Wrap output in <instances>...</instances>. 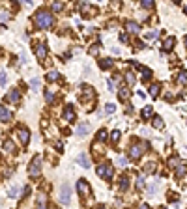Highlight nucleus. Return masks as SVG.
<instances>
[{"label": "nucleus", "mask_w": 187, "mask_h": 209, "mask_svg": "<svg viewBox=\"0 0 187 209\" xmlns=\"http://www.w3.org/2000/svg\"><path fill=\"white\" fill-rule=\"evenodd\" d=\"M88 129H90V127H88V123H80V125L77 127V131H75V132H77L79 136H84V135L88 132Z\"/></svg>", "instance_id": "15"}, {"label": "nucleus", "mask_w": 187, "mask_h": 209, "mask_svg": "<svg viewBox=\"0 0 187 209\" xmlns=\"http://www.w3.org/2000/svg\"><path fill=\"white\" fill-rule=\"evenodd\" d=\"M116 164H118V166H125V164H127L125 157H118V159H116Z\"/></svg>", "instance_id": "32"}, {"label": "nucleus", "mask_w": 187, "mask_h": 209, "mask_svg": "<svg viewBox=\"0 0 187 209\" xmlns=\"http://www.w3.org/2000/svg\"><path fill=\"white\" fill-rule=\"evenodd\" d=\"M34 23H36L38 28H50L54 23V17L50 11H45V9H39L36 13V17H34Z\"/></svg>", "instance_id": "1"}, {"label": "nucleus", "mask_w": 187, "mask_h": 209, "mask_svg": "<svg viewBox=\"0 0 187 209\" xmlns=\"http://www.w3.org/2000/svg\"><path fill=\"white\" fill-rule=\"evenodd\" d=\"M146 149H148V142L135 144V146H131V149H129V157H131V159H140Z\"/></svg>", "instance_id": "2"}, {"label": "nucleus", "mask_w": 187, "mask_h": 209, "mask_svg": "<svg viewBox=\"0 0 187 209\" xmlns=\"http://www.w3.org/2000/svg\"><path fill=\"white\" fill-rule=\"evenodd\" d=\"M90 52H92V54H97V52H99V45H94V47H92V50H90Z\"/></svg>", "instance_id": "41"}, {"label": "nucleus", "mask_w": 187, "mask_h": 209, "mask_svg": "<svg viewBox=\"0 0 187 209\" xmlns=\"http://www.w3.org/2000/svg\"><path fill=\"white\" fill-rule=\"evenodd\" d=\"M159 90H161V84H159V82L151 84V86H150V94H151V97H157V95H159Z\"/></svg>", "instance_id": "16"}, {"label": "nucleus", "mask_w": 187, "mask_h": 209, "mask_svg": "<svg viewBox=\"0 0 187 209\" xmlns=\"http://www.w3.org/2000/svg\"><path fill=\"white\" fill-rule=\"evenodd\" d=\"M17 136H19V140H21V144L23 146H26L28 144V140H30V132H28V129H24V127H19L17 131Z\"/></svg>", "instance_id": "6"}, {"label": "nucleus", "mask_w": 187, "mask_h": 209, "mask_svg": "<svg viewBox=\"0 0 187 209\" xmlns=\"http://www.w3.org/2000/svg\"><path fill=\"white\" fill-rule=\"evenodd\" d=\"M137 185H139L140 188H142V187H144V181H142V177H137Z\"/></svg>", "instance_id": "42"}, {"label": "nucleus", "mask_w": 187, "mask_h": 209, "mask_svg": "<svg viewBox=\"0 0 187 209\" xmlns=\"http://www.w3.org/2000/svg\"><path fill=\"white\" fill-rule=\"evenodd\" d=\"M38 209H47L45 207V194H38Z\"/></svg>", "instance_id": "20"}, {"label": "nucleus", "mask_w": 187, "mask_h": 209, "mask_svg": "<svg viewBox=\"0 0 187 209\" xmlns=\"http://www.w3.org/2000/svg\"><path fill=\"white\" fill-rule=\"evenodd\" d=\"M118 138H120V131H114L112 135H110V140H112V142H118Z\"/></svg>", "instance_id": "36"}, {"label": "nucleus", "mask_w": 187, "mask_h": 209, "mask_svg": "<svg viewBox=\"0 0 187 209\" xmlns=\"http://www.w3.org/2000/svg\"><path fill=\"white\" fill-rule=\"evenodd\" d=\"M69 185L68 183H64L62 187H60V192H58V202L62 203V205H68L69 202H71V198H69Z\"/></svg>", "instance_id": "4"}, {"label": "nucleus", "mask_w": 187, "mask_h": 209, "mask_svg": "<svg viewBox=\"0 0 187 209\" xmlns=\"http://www.w3.org/2000/svg\"><path fill=\"white\" fill-rule=\"evenodd\" d=\"M79 162L82 168H90V159H88V155L86 153H80V155H77V159H75Z\"/></svg>", "instance_id": "9"}, {"label": "nucleus", "mask_w": 187, "mask_h": 209, "mask_svg": "<svg viewBox=\"0 0 187 209\" xmlns=\"http://www.w3.org/2000/svg\"><path fill=\"white\" fill-rule=\"evenodd\" d=\"M120 99H129V90L127 88H120Z\"/></svg>", "instance_id": "22"}, {"label": "nucleus", "mask_w": 187, "mask_h": 209, "mask_svg": "<svg viewBox=\"0 0 187 209\" xmlns=\"http://www.w3.org/2000/svg\"><path fill=\"white\" fill-rule=\"evenodd\" d=\"M114 110H116V106H114V105H107V114H112Z\"/></svg>", "instance_id": "39"}, {"label": "nucleus", "mask_w": 187, "mask_h": 209, "mask_svg": "<svg viewBox=\"0 0 187 209\" xmlns=\"http://www.w3.org/2000/svg\"><path fill=\"white\" fill-rule=\"evenodd\" d=\"M97 176L99 177H105V179H110V177H112V164H109V162L99 164L97 166Z\"/></svg>", "instance_id": "5"}, {"label": "nucleus", "mask_w": 187, "mask_h": 209, "mask_svg": "<svg viewBox=\"0 0 187 209\" xmlns=\"http://www.w3.org/2000/svg\"><path fill=\"white\" fill-rule=\"evenodd\" d=\"M11 120V112L6 106H0V121H9Z\"/></svg>", "instance_id": "11"}, {"label": "nucleus", "mask_w": 187, "mask_h": 209, "mask_svg": "<svg viewBox=\"0 0 187 209\" xmlns=\"http://www.w3.org/2000/svg\"><path fill=\"white\" fill-rule=\"evenodd\" d=\"M120 41H122V43H125V41H127V35H125V34H122V35H120Z\"/></svg>", "instance_id": "44"}, {"label": "nucleus", "mask_w": 187, "mask_h": 209, "mask_svg": "<svg viewBox=\"0 0 187 209\" xmlns=\"http://www.w3.org/2000/svg\"><path fill=\"white\" fill-rule=\"evenodd\" d=\"M169 166L170 168H176V166H178V157H170V159H169Z\"/></svg>", "instance_id": "27"}, {"label": "nucleus", "mask_w": 187, "mask_h": 209, "mask_svg": "<svg viewBox=\"0 0 187 209\" xmlns=\"http://www.w3.org/2000/svg\"><path fill=\"white\" fill-rule=\"evenodd\" d=\"M28 174H30V177H38L39 174H41V157L39 155L34 157L32 164L28 166Z\"/></svg>", "instance_id": "3"}, {"label": "nucleus", "mask_w": 187, "mask_h": 209, "mask_svg": "<svg viewBox=\"0 0 187 209\" xmlns=\"http://www.w3.org/2000/svg\"><path fill=\"white\" fill-rule=\"evenodd\" d=\"M142 8L144 9H151L154 8V2H151V0H142Z\"/></svg>", "instance_id": "30"}, {"label": "nucleus", "mask_w": 187, "mask_h": 209, "mask_svg": "<svg viewBox=\"0 0 187 209\" xmlns=\"http://www.w3.org/2000/svg\"><path fill=\"white\" fill-rule=\"evenodd\" d=\"M97 209H105V207H97Z\"/></svg>", "instance_id": "47"}, {"label": "nucleus", "mask_w": 187, "mask_h": 209, "mask_svg": "<svg viewBox=\"0 0 187 209\" xmlns=\"http://www.w3.org/2000/svg\"><path fill=\"white\" fill-rule=\"evenodd\" d=\"M64 118L68 120V121H73V120H75V112H73V106H71V105L65 106V110H64Z\"/></svg>", "instance_id": "12"}, {"label": "nucleus", "mask_w": 187, "mask_h": 209, "mask_svg": "<svg viewBox=\"0 0 187 209\" xmlns=\"http://www.w3.org/2000/svg\"><path fill=\"white\" fill-rule=\"evenodd\" d=\"M21 99V94H19V90H11L8 94V101L9 103H17V101Z\"/></svg>", "instance_id": "13"}, {"label": "nucleus", "mask_w": 187, "mask_h": 209, "mask_svg": "<svg viewBox=\"0 0 187 209\" xmlns=\"http://www.w3.org/2000/svg\"><path fill=\"white\" fill-rule=\"evenodd\" d=\"M157 30H150V32H146V39H150V41H151V39H155V38H157Z\"/></svg>", "instance_id": "23"}, {"label": "nucleus", "mask_w": 187, "mask_h": 209, "mask_svg": "<svg viewBox=\"0 0 187 209\" xmlns=\"http://www.w3.org/2000/svg\"><path fill=\"white\" fill-rule=\"evenodd\" d=\"M125 28H127L129 34H139L140 32V26L135 21H127V23H125Z\"/></svg>", "instance_id": "10"}, {"label": "nucleus", "mask_w": 187, "mask_h": 209, "mask_svg": "<svg viewBox=\"0 0 187 209\" xmlns=\"http://www.w3.org/2000/svg\"><path fill=\"white\" fill-rule=\"evenodd\" d=\"M60 77V75L56 73V71H49V75H47V80H50V82H54V80H56Z\"/></svg>", "instance_id": "24"}, {"label": "nucleus", "mask_w": 187, "mask_h": 209, "mask_svg": "<svg viewBox=\"0 0 187 209\" xmlns=\"http://www.w3.org/2000/svg\"><path fill=\"white\" fill-rule=\"evenodd\" d=\"M99 65H101L103 69H110V67L114 65V62H112L110 58H105V60H101V62H99Z\"/></svg>", "instance_id": "19"}, {"label": "nucleus", "mask_w": 187, "mask_h": 209, "mask_svg": "<svg viewBox=\"0 0 187 209\" xmlns=\"http://www.w3.org/2000/svg\"><path fill=\"white\" fill-rule=\"evenodd\" d=\"M53 9H54V11H60V9H62V4H60V2H54V4H53Z\"/></svg>", "instance_id": "38"}, {"label": "nucleus", "mask_w": 187, "mask_h": 209, "mask_svg": "<svg viewBox=\"0 0 187 209\" xmlns=\"http://www.w3.org/2000/svg\"><path fill=\"white\" fill-rule=\"evenodd\" d=\"M150 116H151V106H146V108L142 110V118H144V120H148Z\"/></svg>", "instance_id": "28"}, {"label": "nucleus", "mask_w": 187, "mask_h": 209, "mask_svg": "<svg viewBox=\"0 0 187 209\" xmlns=\"http://www.w3.org/2000/svg\"><path fill=\"white\" fill-rule=\"evenodd\" d=\"M154 127H155V129H161V127H163V120H161L159 116L154 118Z\"/></svg>", "instance_id": "25"}, {"label": "nucleus", "mask_w": 187, "mask_h": 209, "mask_svg": "<svg viewBox=\"0 0 187 209\" xmlns=\"http://www.w3.org/2000/svg\"><path fill=\"white\" fill-rule=\"evenodd\" d=\"M178 82H180V84H187V73H185V71L178 73Z\"/></svg>", "instance_id": "21"}, {"label": "nucleus", "mask_w": 187, "mask_h": 209, "mask_svg": "<svg viewBox=\"0 0 187 209\" xmlns=\"http://www.w3.org/2000/svg\"><path fill=\"white\" fill-rule=\"evenodd\" d=\"M0 19H2V21H8L9 15H8V13H0Z\"/></svg>", "instance_id": "43"}, {"label": "nucleus", "mask_w": 187, "mask_h": 209, "mask_svg": "<svg viewBox=\"0 0 187 209\" xmlns=\"http://www.w3.org/2000/svg\"><path fill=\"white\" fill-rule=\"evenodd\" d=\"M4 149H6V151H11V149H13V142H11V140H6V142H4Z\"/></svg>", "instance_id": "31"}, {"label": "nucleus", "mask_w": 187, "mask_h": 209, "mask_svg": "<svg viewBox=\"0 0 187 209\" xmlns=\"http://www.w3.org/2000/svg\"><path fill=\"white\" fill-rule=\"evenodd\" d=\"M45 99H47V103H53V99H54L53 91H45Z\"/></svg>", "instance_id": "34"}, {"label": "nucleus", "mask_w": 187, "mask_h": 209, "mask_svg": "<svg viewBox=\"0 0 187 209\" xmlns=\"http://www.w3.org/2000/svg\"><path fill=\"white\" fill-rule=\"evenodd\" d=\"M32 88H34V90H38V88H39V80H38V79H34V80H32Z\"/></svg>", "instance_id": "40"}, {"label": "nucleus", "mask_w": 187, "mask_h": 209, "mask_svg": "<svg viewBox=\"0 0 187 209\" xmlns=\"http://www.w3.org/2000/svg\"><path fill=\"white\" fill-rule=\"evenodd\" d=\"M144 170H146V172H150V174H151V172H155V164H154V162H148Z\"/></svg>", "instance_id": "33"}, {"label": "nucleus", "mask_w": 187, "mask_h": 209, "mask_svg": "<svg viewBox=\"0 0 187 209\" xmlns=\"http://www.w3.org/2000/svg\"><path fill=\"white\" fill-rule=\"evenodd\" d=\"M125 80H127V84L133 86V84H135V75L131 73V71H129V73H125Z\"/></svg>", "instance_id": "26"}, {"label": "nucleus", "mask_w": 187, "mask_h": 209, "mask_svg": "<svg viewBox=\"0 0 187 209\" xmlns=\"http://www.w3.org/2000/svg\"><path fill=\"white\" fill-rule=\"evenodd\" d=\"M187 174V166L185 164H178V166H176V176H178V177H183Z\"/></svg>", "instance_id": "17"}, {"label": "nucleus", "mask_w": 187, "mask_h": 209, "mask_svg": "<svg viewBox=\"0 0 187 209\" xmlns=\"http://www.w3.org/2000/svg\"><path fill=\"white\" fill-rule=\"evenodd\" d=\"M36 56H38V60H45V56H47V47H45L43 43L36 45Z\"/></svg>", "instance_id": "8"}, {"label": "nucleus", "mask_w": 187, "mask_h": 209, "mask_svg": "<svg viewBox=\"0 0 187 209\" xmlns=\"http://www.w3.org/2000/svg\"><path fill=\"white\" fill-rule=\"evenodd\" d=\"M185 45H187V35H185Z\"/></svg>", "instance_id": "46"}, {"label": "nucleus", "mask_w": 187, "mask_h": 209, "mask_svg": "<svg viewBox=\"0 0 187 209\" xmlns=\"http://www.w3.org/2000/svg\"><path fill=\"white\" fill-rule=\"evenodd\" d=\"M17 191H19V188H17V185H15V187H9V196H11V198H15V196H17Z\"/></svg>", "instance_id": "35"}, {"label": "nucleus", "mask_w": 187, "mask_h": 209, "mask_svg": "<svg viewBox=\"0 0 187 209\" xmlns=\"http://www.w3.org/2000/svg\"><path fill=\"white\" fill-rule=\"evenodd\" d=\"M127 187H129L127 176H122V177H120V191H127Z\"/></svg>", "instance_id": "18"}, {"label": "nucleus", "mask_w": 187, "mask_h": 209, "mask_svg": "<svg viewBox=\"0 0 187 209\" xmlns=\"http://www.w3.org/2000/svg\"><path fill=\"white\" fill-rule=\"evenodd\" d=\"M139 209H150V207H148V205H146V203H142V205H140Z\"/></svg>", "instance_id": "45"}, {"label": "nucleus", "mask_w": 187, "mask_h": 209, "mask_svg": "<svg viewBox=\"0 0 187 209\" xmlns=\"http://www.w3.org/2000/svg\"><path fill=\"white\" fill-rule=\"evenodd\" d=\"M174 43H176V39L172 38V35H169V38L163 41V49H165V50H170V49L174 47Z\"/></svg>", "instance_id": "14"}, {"label": "nucleus", "mask_w": 187, "mask_h": 209, "mask_svg": "<svg viewBox=\"0 0 187 209\" xmlns=\"http://www.w3.org/2000/svg\"><path fill=\"white\" fill-rule=\"evenodd\" d=\"M4 84H6V73L2 71V73H0V86H4Z\"/></svg>", "instance_id": "37"}, {"label": "nucleus", "mask_w": 187, "mask_h": 209, "mask_svg": "<svg viewBox=\"0 0 187 209\" xmlns=\"http://www.w3.org/2000/svg\"><path fill=\"white\" fill-rule=\"evenodd\" d=\"M77 191H79V194H80V196L90 194V187H88L86 179H79V181H77Z\"/></svg>", "instance_id": "7"}, {"label": "nucleus", "mask_w": 187, "mask_h": 209, "mask_svg": "<svg viewBox=\"0 0 187 209\" xmlns=\"http://www.w3.org/2000/svg\"><path fill=\"white\" fill-rule=\"evenodd\" d=\"M97 140H99V142H103V140H107V131H103V129H101V131L97 132Z\"/></svg>", "instance_id": "29"}]
</instances>
